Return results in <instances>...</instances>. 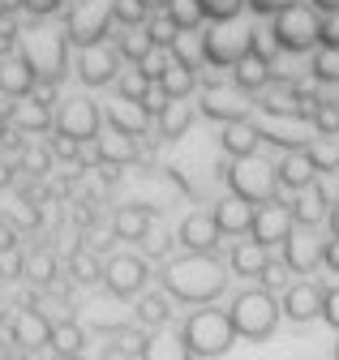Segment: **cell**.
Here are the masks:
<instances>
[{
    "mask_svg": "<svg viewBox=\"0 0 339 360\" xmlns=\"http://www.w3.org/2000/svg\"><path fill=\"white\" fill-rule=\"evenodd\" d=\"M318 22H322V13H314L305 0H292L288 9H279L271 18L267 34L275 39L279 52H309V48H318Z\"/></svg>",
    "mask_w": 339,
    "mask_h": 360,
    "instance_id": "obj_8",
    "label": "cell"
},
{
    "mask_svg": "<svg viewBox=\"0 0 339 360\" xmlns=\"http://www.w3.org/2000/svg\"><path fill=\"white\" fill-rule=\"evenodd\" d=\"M275 262H271V249L267 245H258V240H236L232 249H228V275H236V279H249V283H262V275L271 270Z\"/></svg>",
    "mask_w": 339,
    "mask_h": 360,
    "instance_id": "obj_14",
    "label": "cell"
},
{
    "mask_svg": "<svg viewBox=\"0 0 339 360\" xmlns=\"http://www.w3.org/2000/svg\"><path fill=\"white\" fill-rule=\"evenodd\" d=\"M138 360H193L185 339H181V322L172 326H159V330H146V343H142V356Z\"/></svg>",
    "mask_w": 339,
    "mask_h": 360,
    "instance_id": "obj_21",
    "label": "cell"
},
{
    "mask_svg": "<svg viewBox=\"0 0 339 360\" xmlns=\"http://www.w3.org/2000/svg\"><path fill=\"white\" fill-rule=\"evenodd\" d=\"M326 228H331V236H339V198H335L331 210H326Z\"/></svg>",
    "mask_w": 339,
    "mask_h": 360,
    "instance_id": "obj_32",
    "label": "cell"
},
{
    "mask_svg": "<svg viewBox=\"0 0 339 360\" xmlns=\"http://www.w3.org/2000/svg\"><path fill=\"white\" fill-rule=\"evenodd\" d=\"M283 270L288 275H309V270H318V262H322V245H318V236H314V228H296L292 223V232L283 236Z\"/></svg>",
    "mask_w": 339,
    "mask_h": 360,
    "instance_id": "obj_13",
    "label": "cell"
},
{
    "mask_svg": "<svg viewBox=\"0 0 339 360\" xmlns=\"http://www.w3.org/2000/svg\"><path fill=\"white\" fill-rule=\"evenodd\" d=\"M228 318H232V330L236 339H249V343H262L275 335L279 326V296L267 292V288H245L232 309H228Z\"/></svg>",
    "mask_w": 339,
    "mask_h": 360,
    "instance_id": "obj_4",
    "label": "cell"
},
{
    "mask_svg": "<svg viewBox=\"0 0 339 360\" xmlns=\"http://www.w3.org/2000/svg\"><path fill=\"white\" fill-rule=\"evenodd\" d=\"M224 180H228V193L249 202V206H267L279 202V180H275V163H262L258 155L249 159H228L224 163Z\"/></svg>",
    "mask_w": 339,
    "mask_h": 360,
    "instance_id": "obj_5",
    "label": "cell"
},
{
    "mask_svg": "<svg viewBox=\"0 0 339 360\" xmlns=\"http://www.w3.org/2000/svg\"><path fill=\"white\" fill-rule=\"evenodd\" d=\"M288 210H292V223H296V228H314V232H318V223H326V210H331V193L314 180L309 189L292 193Z\"/></svg>",
    "mask_w": 339,
    "mask_h": 360,
    "instance_id": "obj_19",
    "label": "cell"
},
{
    "mask_svg": "<svg viewBox=\"0 0 339 360\" xmlns=\"http://www.w3.org/2000/svg\"><path fill=\"white\" fill-rule=\"evenodd\" d=\"M44 356H48V360H91V352H87V356H52V352H44Z\"/></svg>",
    "mask_w": 339,
    "mask_h": 360,
    "instance_id": "obj_33",
    "label": "cell"
},
{
    "mask_svg": "<svg viewBox=\"0 0 339 360\" xmlns=\"http://www.w3.org/2000/svg\"><path fill=\"white\" fill-rule=\"evenodd\" d=\"M318 304H322V288L309 283V279H296L279 296V318H288V322H314L318 318Z\"/></svg>",
    "mask_w": 339,
    "mask_h": 360,
    "instance_id": "obj_15",
    "label": "cell"
},
{
    "mask_svg": "<svg viewBox=\"0 0 339 360\" xmlns=\"http://www.w3.org/2000/svg\"><path fill=\"white\" fill-rule=\"evenodd\" d=\"M210 219H215L219 236H228V240H241V236H249V223H253V206L228 193V198H219L215 206H210Z\"/></svg>",
    "mask_w": 339,
    "mask_h": 360,
    "instance_id": "obj_20",
    "label": "cell"
},
{
    "mask_svg": "<svg viewBox=\"0 0 339 360\" xmlns=\"http://www.w3.org/2000/svg\"><path fill=\"white\" fill-rule=\"evenodd\" d=\"M129 313H134L138 326L159 330V326H172V322H177V300L167 296V292L159 288V279H155L146 292H138V296L129 300Z\"/></svg>",
    "mask_w": 339,
    "mask_h": 360,
    "instance_id": "obj_11",
    "label": "cell"
},
{
    "mask_svg": "<svg viewBox=\"0 0 339 360\" xmlns=\"http://www.w3.org/2000/svg\"><path fill=\"white\" fill-rule=\"evenodd\" d=\"M314 13H339V0H305Z\"/></svg>",
    "mask_w": 339,
    "mask_h": 360,
    "instance_id": "obj_31",
    "label": "cell"
},
{
    "mask_svg": "<svg viewBox=\"0 0 339 360\" xmlns=\"http://www.w3.org/2000/svg\"><path fill=\"white\" fill-rule=\"evenodd\" d=\"M249 48H253V26H245L241 18L202 26V65L206 69H232L249 56Z\"/></svg>",
    "mask_w": 339,
    "mask_h": 360,
    "instance_id": "obj_6",
    "label": "cell"
},
{
    "mask_svg": "<svg viewBox=\"0 0 339 360\" xmlns=\"http://www.w3.org/2000/svg\"><path fill=\"white\" fill-rule=\"evenodd\" d=\"M275 180H279V193H301V189L314 185V180H318V167H314V159L305 155V146H301V150H283V155L275 159Z\"/></svg>",
    "mask_w": 339,
    "mask_h": 360,
    "instance_id": "obj_16",
    "label": "cell"
},
{
    "mask_svg": "<svg viewBox=\"0 0 339 360\" xmlns=\"http://www.w3.org/2000/svg\"><path fill=\"white\" fill-rule=\"evenodd\" d=\"M155 279L177 304L198 309V304H215L228 292L232 275L224 270L219 253H185L181 249V253H172L167 262L155 266Z\"/></svg>",
    "mask_w": 339,
    "mask_h": 360,
    "instance_id": "obj_1",
    "label": "cell"
},
{
    "mask_svg": "<svg viewBox=\"0 0 339 360\" xmlns=\"http://www.w3.org/2000/svg\"><path fill=\"white\" fill-rule=\"evenodd\" d=\"M159 223V206L155 202H142V198H129V202H116L112 214H108V228L120 245H138L146 240V232Z\"/></svg>",
    "mask_w": 339,
    "mask_h": 360,
    "instance_id": "obj_9",
    "label": "cell"
},
{
    "mask_svg": "<svg viewBox=\"0 0 339 360\" xmlns=\"http://www.w3.org/2000/svg\"><path fill=\"white\" fill-rule=\"evenodd\" d=\"M318 48H339V13H322V22H318Z\"/></svg>",
    "mask_w": 339,
    "mask_h": 360,
    "instance_id": "obj_28",
    "label": "cell"
},
{
    "mask_svg": "<svg viewBox=\"0 0 339 360\" xmlns=\"http://www.w3.org/2000/svg\"><path fill=\"white\" fill-rule=\"evenodd\" d=\"M292 232V210L288 202H267V206H253V223H249V240H258L267 249H279L283 236Z\"/></svg>",
    "mask_w": 339,
    "mask_h": 360,
    "instance_id": "obj_10",
    "label": "cell"
},
{
    "mask_svg": "<svg viewBox=\"0 0 339 360\" xmlns=\"http://www.w3.org/2000/svg\"><path fill=\"white\" fill-rule=\"evenodd\" d=\"M318 318L339 335V288H322V304H318ZM335 360H339V352H335Z\"/></svg>",
    "mask_w": 339,
    "mask_h": 360,
    "instance_id": "obj_27",
    "label": "cell"
},
{
    "mask_svg": "<svg viewBox=\"0 0 339 360\" xmlns=\"http://www.w3.org/2000/svg\"><path fill=\"white\" fill-rule=\"evenodd\" d=\"M292 0H245V9L249 13H267V18H275L279 9H288Z\"/></svg>",
    "mask_w": 339,
    "mask_h": 360,
    "instance_id": "obj_29",
    "label": "cell"
},
{
    "mask_svg": "<svg viewBox=\"0 0 339 360\" xmlns=\"http://www.w3.org/2000/svg\"><path fill=\"white\" fill-rule=\"evenodd\" d=\"M322 266L339 275V236H331V240L322 245Z\"/></svg>",
    "mask_w": 339,
    "mask_h": 360,
    "instance_id": "obj_30",
    "label": "cell"
},
{
    "mask_svg": "<svg viewBox=\"0 0 339 360\" xmlns=\"http://www.w3.org/2000/svg\"><path fill=\"white\" fill-rule=\"evenodd\" d=\"M314 82H339V48H318L309 60Z\"/></svg>",
    "mask_w": 339,
    "mask_h": 360,
    "instance_id": "obj_25",
    "label": "cell"
},
{
    "mask_svg": "<svg viewBox=\"0 0 339 360\" xmlns=\"http://www.w3.org/2000/svg\"><path fill=\"white\" fill-rule=\"evenodd\" d=\"M305 155L314 159L318 176H322V172H339V138H314V142L305 146Z\"/></svg>",
    "mask_w": 339,
    "mask_h": 360,
    "instance_id": "obj_23",
    "label": "cell"
},
{
    "mask_svg": "<svg viewBox=\"0 0 339 360\" xmlns=\"http://www.w3.org/2000/svg\"><path fill=\"white\" fill-rule=\"evenodd\" d=\"M253 95H245V90H236L232 86V77L228 82H219V77H202V86H198V95H193V103H198V116L202 120H210V124H232V120H249V112H253V103H249Z\"/></svg>",
    "mask_w": 339,
    "mask_h": 360,
    "instance_id": "obj_7",
    "label": "cell"
},
{
    "mask_svg": "<svg viewBox=\"0 0 339 360\" xmlns=\"http://www.w3.org/2000/svg\"><path fill=\"white\" fill-rule=\"evenodd\" d=\"M155 283V262H146V253L138 245H124L116 253H103V292L116 300H134L138 292H146Z\"/></svg>",
    "mask_w": 339,
    "mask_h": 360,
    "instance_id": "obj_3",
    "label": "cell"
},
{
    "mask_svg": "<svg viewBox=\"0 0 339 360\" xmlns=\"http://www.w3.org/2000/svg\"><path fill=\"white\" fill-rule=\"evenodd\" d=\"M52 356H87L91 352V326L77 322L73 313L69 318H52V343H48Z\"/></svg>",
    "mask_w": 339,
    "mask_h": 360,
    "instance_id": "obj_18",
    "label": "cell"
},
{
    "mask_svg": "<svg viewBox=\"0 0 339 360\" xmlns=\"http://www.w3.org/2000/svg\"><path fill=\"white\" fill-rule=\"evenodd\" d=\"M219 150L228 159H249L262 150V124L253 120H232V124H219Z\"/></svg>",
    "mask_w": 339,
    "mask_h": 360,
    "instance_id": "obj_17",
    "label": "cell"
},
{
    "mask_svg": "<svg viewBox=\"0 0 339 360\" xmlns=\"http://www.w3.org/2000/svg\"><path fill=\"white\" fill-rule=\"evenodd\" d=\"M309 124L318 129V138H339V103H314L309 112Z\"/></svg>",
    "mask_w": 339,
    "mask_h": 360,
    "instance_id": "obj_24",
    "label": "cell"
},
{
    "mask_svg": "<svg viewBox=\"0 0 339 360\" xmlns=\"http://www.w3.org/2000/svg\"><path fill=\"white\" fill-rule=\"evenodd\" d=\"M181 339H185L193 360H224V352L236 343V330H232L228 309L198 304L181 318Z\"/></svg>",
    "mask_w": 339,
    "mask_h": 360,
    "instance_id": "obj_2",
    "label": "cell"
},
{
    "mask_svg": "<svg viewBox=\"0 0 339 360\" xmlns=\"http://www.w3.org/2000/svg\"><path fill=\"white\" fill-rule=\"evenodd\" d=\"M219 228L215 219H210V210H189L181 223H177V245L185 253H219Z\"/></svg>",
    "mask_w": 339,
    "mask_h": 360,
    "instance_id": "obj_12",
    "label": "cell"
},
{
    "mask_svg": "<svg viewBox=\"0 0 339 360\" xmlns=\"http://www.w3.org/2000/svg\"><path fill=\"white\" fill-rule=\"evenodd\" d=\"M206 22H232L245 13V0H198Z\"/></svg>",
    "mask_w": 339,
    "mask_h": 360,
    "instance_id": "obj_26",
    "label": "cell"
},
{
    "mask_svg": "<svg viewBox=\"0 0 339 360\" xmlns=\"http://www.w3.org/2000/svg\"><path fill=\"white\" fill-rule=\"evenodd\" d=\"M228 77H232V86H236V90H245V95H262V90L275 82V65L249 52L241 65H232V69H228Z\"/></svg>",
    "mask_w": 339,
    "mask_h": 360,
    "instance_id": "obj_22",
    "label": "cell"
}]
</instances>
